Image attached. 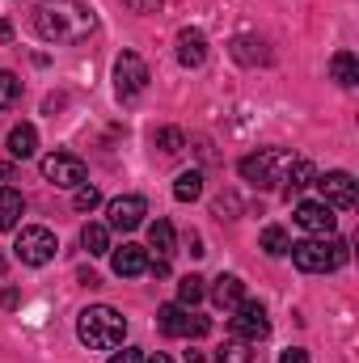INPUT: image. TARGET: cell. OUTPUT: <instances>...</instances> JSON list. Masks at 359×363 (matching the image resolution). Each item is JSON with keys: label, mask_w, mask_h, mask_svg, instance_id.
I'll return each instance as SVG.
<instances>
[{"label": "cell", "mask_w": 359, "mask_h": 363, "mask_svg": "<svg viewBox=\"0 0 359 363\" xmlns=\"http://www.w3.org/2000/svg\"><path fill=\"white\" fill-rule=\"evenodd\" d=\"M34 30L47 43H85L97 30V17L81 0H38L34 4Z\"/></svg>", "instance_id": "cell-1"}, {"label": "cell", "mask_w": 359, "mask_h": 363, "mask_svg": "<svg viewBox=\"0 0 359 363\" xmlns=\"http://www.w3.org/2000/svg\"><path fill=\"white\" fill-rule=\"evenodd\" d=\"M77 334L89 351H114L127 338V317L110 304H93L77 317Z\"/></svg>", "instance_id": "cell-2"}, {"label": "cell", "mask_w": 359, "mask_h": 363, "mask_svg": "<svg viewBox=\"0 0 359 363\" xmlns=\"http://www.w3.org/2000/svg\"><path fill=\"white\" fill-rule=\"evenodd\" d=\"M287 254H292V262H296L304 274H326V271H338V267L351 258V245H347V241H338V237L330 233V237L296 241Z\"/></svg>", "instance_id": "cell-3"}, {"label": "cell", "mask_w": 359, "mask_h": 363, "mask_svg": "<svg viewBox=\"0 0 359 363\" xmlns=\"http://www.w3.org/2000/svg\"><path fill=\"white\" fill-rule=\"evenodd\" d=\"M292 161H296V152H287V148H258L237 169H241V178L254 182V186H279V182L287 178Z\"/></svg>", "instance_id": "cell-4"}, {"label": "cell", "mask_w": 359, "mask_h": 363, "mask_svg": "<svg viewBox=\"0 0 359 363\" xmlns=\"http://www.w3.org/2000/svg\"><path fill=\"white\" fill-rule=\"evenodd\" d=\"M55 250H60V241H55V233H51V228H43V224L21 228V233H17V241H13V254H17L26 267H47V262L55 258Z\"/></svg>", "instance_id": "cell-5"}, {"label": "cell", "mask_w": 359, "mask_h": 363, "mask_svg": "<svg viewBox=\"0 0 359 363\" xmlns=\"http://www.w3.org/2000/svg\"><path fill=\"white\" fill-rule=\"evenodd\" d=\"M157 325H161L170 338H203V334L211 330V321L199 317V313H190L186 304H161V308H157Z\"/></svg>", "instance_id": "cell-6"}, {"label": "cell", "mask_w": 359, "mask_h": 363, "mask_svg": "<svg viewBox=\"0 0 359 363\" xmlns=\"http://www.w3.org/2000/svg\"><path fill=\"white\" fill-rule=\"evenodd\" d=\"M144 89H148V64L136 51H123L114 60V93L127 101V97H140Z\"/></svg>", "instance_id": "cell-7"}, {"label": "cell", "mask_w": 359, "mask_h": 363, "mask_svg": "<svg viewBox=\"0 0 359 363\" xmlns=\"http://www.w3.org/2000/svg\"><path fill=\"white\" fill-rule=\"evenodd\" d=\"M38 169H43V178L51 182V186H64V190L85 186V161L72 157V152H51V157H43Z\"/></svg>", "instance_id": "cell-8"}, {"label": "cell", "mask_w": 359, "mask_h": 363, "mask_svg": "<svg viewBox=\"0 0 359 363\" xmlns=\"http://www.w3.org/2000/svg\"><path fill=\"white\" fill-rule=\"evenodd\" d=\"M233 313H237V317H233L228 325H233V334H237L241 342H258V338L270 334V317H267V308H263L258 300H241Z\"/></svg>", "instance_id": "cell-9"}, {"label": "cell", "mask_w": 359, "mask_h": 363, "mask_svg": "<svg viewBox=\"0 0 359 363\" xmlns=\"http://www.w3.org/2000/svg\"><path fill=\"white\" fill-rule=\"evenodd\" d=\"M144 216H148V203H144L140 194H118V199L106 203V228L131 233V228L144 224Z\"/></svg>", "instance_id": "cell-10"}, {"label": "cell", "mask_w": 359, "mask_h": 363, "mask_svg": "<svg viewBox=\"0 0 359 363\" xmlns=\"http://www.w3.org/2000/svg\"><path fill=\"white\" fill-rule=\"evenodd\" d=\"M317 182V190H321V203H330V207H355V178L347 174V169H334V174H321Z\"/></svg>", "instance_id": "cell-11"}, {"label": "cell", "mask_w": 359, "mask_h": 363, "mask_svg": "<svg viewBox=\"0 0 359 363\" xmlns=\"http://www.w3.org/2000/svg\"><path fill=\"white\" fill-rule=\"evenodd\" d=\"M296 224L304 228V233H313V237H330L334 233V224H338V216H334V207L330 203H300L296 207Z\"/></svg>", "instance_id": "cell-12"}, {"label": "cell", "mask_w": 359, "mask_h": 363, "mask_svg": "<svg viewBox=\"0 0 359 363\" xmlns=\"http://www.w3.org/2000/svg\"><path fill=\"white\" fill-rule=\"evenodd\" d=\"M110 267H114V274H118V279H136V274L148 271V254H144L140 245H123V250H114Z\"/></svg>", "instance_id": "cell-13"}, {"label": "cell", "mask_w": 359, "mask_h": 363, "mask_svg": "<svg viewBox=\"0 0 359 363\" xmlns=\"http://www.w3.org/2000/svg\"><path fill=\"white\" fill-rule=\"evenodd\" d=\"M178 60H182V68H199V64L207 60V38H203V30H182L178 34Z\"/></svg>", "instance_id": "cell-14"}, {"label": "cell", "mask_w": 359, "mask_h": 363, "mask_svg": "<svg viewBox=\"0 0 359 363\" xmlns=\"http://www.w3.org/2000/svg\"><path fill=\"white\" fill-rule=\"evenodd\" d=\"M233 60L254 68V64H267L270 51H267V43H263V38H254V34H237V38H233Z\"/></svg>", "instance_id": "cell-15"}, {"label": "cell", "mask_w": 359, "mask_h": 363, "mask_svg": "<svg viewBox=\"0 0 359 363\" xmlns=\"http://www.w3.org/2000/svg\"><path fill=\"white\" fill-rule=\"evenodd\" d=\"M34 148H38V131H34L30 123H17V127L9 131V157H13V161H30Z\"/></svg>", "instance_id": "cell-16"}, {"label": "cell", "mask_w": 359, "mask_h": 363, "mask_svg": "<svg viewBox=\"0 0 359 363\" xmlns=\"http://www.w3.org/2000/svg\"><path fill=\"white\" fill-rule=\"evenodd\" d=\"M211 300H216L220 308H237V304L245 300V283H241L237 274H220L216 287H211Z\"/></svg>", "instance_id": "cell-17"}, {"label": "cell", "mask_w": 359, "mask_h": 363, "mask_svg": "<svg viewBox=\"0 0 359 363\" xmlns=\"http://www.w3.org/2000/svg\"><path fill=\"white\" fill-rule=\"evenodd\" d=\"M21 216H26V199H21L17 190L0 186V233L17 228V220H21Z\"/></svg>", "instance_id": "cell-18"}, {"label": "cell", "mask_w": 359, "mask_h": 363, "mask_svg": "<svg viewBox=\"0 0 359 363\" xmlns=\"http://www.w3.org/2000/svg\"><path fill=\"white\" fill-rule=\"evenodd\" d=\"M330 77H334L343 89H355L359 85V60L351 55V51H338V55L330 60Z\"/></svg>", "instance_id": "cell-19"}, {"label": "cell", "mask_w": 359, "mask_h": 363, "mask_svg": "<svg viewBox=\"0 0 359 363\" xmlns=\"http://www.w3.org/2000/svg\"><path fill=\"white\" fill-rule=\"evenodd\" d=\"M81 245H85L89 258L110 254V228H106V224H85V228H81Z\"/></svg>", "instance_id": "cell-20"}, {"label": "cell", "mask_w": 359, "mask_h": 363, "mask_svg": "<svg viewBox=\"0 0 359 363\" xmlns=\"http://www.w3.org/2000/svg\"><path fill=\"white\" fill-rule=\"evenodd\" d=\"M148 245H153L161 258H170V254H174V224H170V220H153V224H148Z\"/></svg>", "instance_id": "cell-21"}, {"label": "cell", "mask_w": 359, "mask_h": 363, "mask_svg": "<svg viewBox=\"0 0 359 363\" xmlns=\"http://www.w3.org/2000/svg\"><path fill=\"white\" fill-rule=\"evenodd\" d=\"M199 194H203V174H199V169L178 174V182H174V199H178V203H194Z\"/></svg>", "instance_id": "cell-22"}, {"label": "cell", "mask_w": 359, "mask_h": 363, "mask_svg": "<svg viewBox=\"0 0 359 363\" xmlns=\"http://www.w3.org/2000/svg\"><path fill=\"white\" fill-rule=\"evenodd\" d=\"M258 245L267 250L270 258H283V254L292 250V237H287V233H283L279 224H270V228H263V241H258Z\"/></svg>", "instance_id": "cell-23"}, {"label": "cell", "mask_w": 359, "mask_h": 363, "mask_svg": "<svg viewBox=\"0 0 359 363\" xmlns=\"http://www.w3.org/2000/svg\"><path fill=\"white\" fill-rule=\"evenodd\" d=\"M203 296H207V287H203V279H199V274H186V279H178V304L194 308Z\"/></svg>", "instance_id": "cell-24"}, {"label": "cell", "mask_w": 359, "mask_h": 363, "mask_svg": "<svg viewBox=\"0 0 359 363\" xmlns=\"http://www.w3.org/2000/svg\"><path fill=\"white\" fill-rule=\"evenodd\" d=\"M153 144H157V148H161L165 157H178L182 148H186V135H182L178 127H161V131L153 135Z\"/></svg>", "instance_id": "cell-25"}, {"label": "cell", "mask_w": 359, "mask_h": 363, "mask_svg": "<svg viewBox=\"0 0 359 363\" xmlns=\"http://www.w3.org/2000/svg\"><path fill=\"white\" fill-rule=\"evenodd\" d=\"M216 363H254V351L237 338V342H224V347L216 351Z\"/></svg>", "instance_id": "cell-26"}, {"label": "cell", "mask_w": 359, "mask_h": 363, "mask_svg": "<svg viewBox=\"0 0 359 363\" xmlns=\"http://www.w3.org/2000/svg\"><path fill=\"white\" fill-rule=\"evenodd\" d=\"M17 101H21V81L0 68V110H9V106H17Z\"/></svg>", "instance_id": "cell-27"}, {"label": "cell", "mask_w": 359, "mask_h": 363, "mask_svg": "<svg viewBox=\"0 0 359 363\" xmlns=\"http://www.w3.org/2000/svg\"><path fill=\"white\" fill-rule=\"evenodd\" d=\"M283 182H292V190L309 186V182H313V165H309L304 157H296V161H292V169H287V178H283Z\"/></svg>", "instance_id": "cell-28"}, {"label": "cell", "mask_w": 359, "mask_h": 363, "mask_svg": "<svg viewBox=\"0 0 359 363\" xmlns=\"http://www.w3.org/2000/svg\"><path fill=\"white\" fill-rule=\"evenodd\" d=\"M97 203H101L97 186H77V194H72V207H77V211H93Z\"/></svg>", "instance_id": "cell-29"}, {"label": "cell", "mask_w": 359, "mask_h": 363, "mask_svg": "<svg viewBox=\"0 0 359 363\" xmlns=\"http://www.w3.org/2000/svg\"><path fill=\"white\" fill-rule=\"evenodd\" d=\"M110 363H144V351H136V347H123V351H114Z\"/></svg>", "instance_id": "cell-30"}, {"label": "cell", "mask_w": 359, "mask_h": 363, "mask_svg": "<svg viewBox=\"0 0 359 363\" xmlns=\"http://www.w3.org/2000/svg\"><path fill=\"white\" fill-rule=\"evenodd\" d=\"M127 9H136V13H157L161 9V0H123Z\"/></svg>", "instance_id": "cell-31"}, {"label": "cell", "mask_w": 359, "mask_h": 363, "mask_svg": "<svg viewBox=\"0 0 359 363\" xmlns=\"http://www.w3.org/2000/svg\"><path fill=\"white\" fill-rule=\"evenodd\" d=\"M279 363H309V355H304L300 347H287V351L279 355Z\"/></svg>", "instance_id": "cell-32"}, {"label": "cell", "mask_w": 359, "mask_h": 363, "mask_svg": "<svg viewBox=\"0 0 359 363\" xmlns=\"http://www.w3.org/2000/svg\"><path fill=\"white\" fill-rule=\"evenodd\" d=\"M148 363H174V359H170V355H153Z\"/></svg>", "instance_id": "cell-33"}]
</instances>
